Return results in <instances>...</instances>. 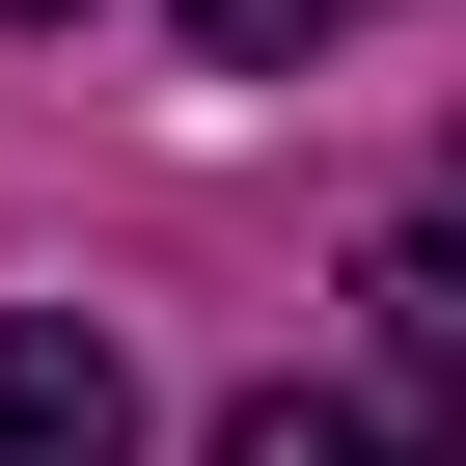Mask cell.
<instances>
[{
    "instance_id": "1",
    "label": "cell",
    "mask_w": 466,
    "mask_h": 466,
    "mask_svg": "<svg viewBox=\"0 0 466 466\" xmlns=\"http://www.w3.org/2000/svg\"><path fill=\"white\" fill-rule=\"evenodd\" d=\"M0 466H137V357H110L83 302L0 329Z\"/></svg>"
},
{
    "instance_id": "2",
    "label": "cell",
    "mask_w": 466,
    "mask_h": 466,
    "mask_svg": "<svg viewBox=\"0 0 466 466\" xmlns=\"http://www.w3.org/2000/svg\"><path fill=\"white\" fill-rule=\"evenodd\" d=\"M357 302H384L411 411H466V219H384V248H357Z\"/></svg>"
},
{
    "instance_id": "3",
    "label": "cell",
    "mask_w": 466,
    "mask_h": 466,
    "mask_svg": "<svg viewBox=\"0 0 466 466\" xmlns=\"http://www.w3.org/2000/svg\"><path fill=\"white\" fill-rule=\"evenodd\" d=\"M219 466H411L384 411H302V384H248V411H219Z\"/></svg>"
},
{
    "instance_id": "4",
    "label": "cell",
    "mask_w": 466,
    "mask_h": 466,
    "mask_svg": "<svg viewBox=\"0 0 466 466\" xmlns=\"http://www.w3.org/2000/svg\"><path fill=\"white\" fill-rule=\"evenodd\" d=\"M329 28H357V0H192V56H248V83H275V56H329Z\"/></svg>"
},
{
    "instance_id": "5",
    "label": "cell",
    "mask_w": 466,
    "mask_h": 466,
    "mask_svg": "<svg viewBox=\"0 0 466 466\" xmlns=\"http://www.w3.org/2000/svg\"><path fill=\"white\" fill-rule=\"evenodd\" d=\"M0 28H83V0H0Z\"/></svg>"
}]
</instances>
